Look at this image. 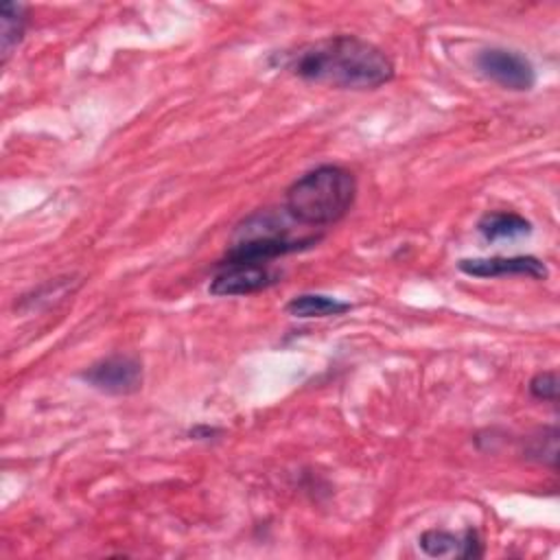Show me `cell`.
I'll return each instance as SVG.
<instances>
[{
	"label": "cell",
	"instance_id": "obj_9",
	"mask_svg": "<svg viewBox=\"0 0 560 560\" xmlns=\"http://www.w3.org/2000/svg\"><path fill=\"white\" fill-rule=\"evenodd\" d=\"M477 232L488 241V243H494V241H512V238H521V236H527L532 234V223L516 214V212H503V210H497V212H486L479 221H477Z\"/></svg>",
	"mask_w": 560,
	"mask_h": 560
},
{
	"label": "cell",
	"instance_id": "obj_2",
	"mask_svg": "<svg viewBox=\"0 0 560 560\" xmlns=\"http://www.w3.org/2000/svg\"><path fill=\"white\" fill-rule=\"evenodd\" d=\"M354 197L357 179L348 168L319 164L287 188L284 210L300 225L326 228L348 214Z\"/></svg>",
	"mask_w": 560,
	"mask_h": 560
},
{
	"label": "cell",
	"instance_id": "obj_8",
	"mask_svg": "<svg viewBox=\"0 0 560 560\" xmlns=\"http://www.w3.org/2000/svg\"><path fill=\"white\" fill-rule=\"evenodd\" d=\"M418 547L431 558H479L483 553L477 529L468 527L462 534L446 529H427L418 538Z\"/></svg>",
	"mask_w": 560,
	"mask_h": 560
},
{
	"label": "cell",
	"instance_id": "obj_4",
	"mask_svg": "<svg viewBox=\"0 0 560 560\" xmlns=\"http://www.w3.org/2000/svg\"><path fill=\"white\" fill-rule=\"evenodd\" d=\"M280 273L265 262H219L208 291L217 298L252 295L273 287Z\"/></svg>",
	"mask_w": 560,
	"mask_h": 560
},
{
	"label": "cell",
	"instance_id": "obj_10",
	"mask_svg": "<svg viewBox=\"0 0 560 560\" xmlns=\"http://www.w3.org/2000/svg\"><path fill=\"white\" fill-rule=\"evenodd\" d=\"M352 308L350 302H343L339 298L332 295H324V293H300L295 298H291L284 306V311L291 317L298 319H311V317H335V315H343Z\"/></svg>",
	"mask_w": 560,
	"mask_h": 560
},
{
	"label": "cell",
	"instance_id": "obj_3",
	"mask_svg": "<svg viewBox=\"0 0 560 560\" xmlns=\"http://www.w3.org/2000/svg\"><path fill=\"white\" fill-rule=\"evenodd\" d=\"M291 219L284 212H276L271 208L258 210L243 219L234 230V241L228 247L225 256L219 262H265L269 260L308 249L319 243L322 236L308 234V236H295L291 232L289 221Z\"/></svg>",
	"mask_w": 560,
	"mask_h": 560
},
{
	"label": "cell",
	"instance_id": "obj_5",
	"mask_svg": "<svg viewBox=\"0 0 560 560\" xmlns=\"http://www.w3.org/2000/svg\"><path fill=\"white\" fill-rule=\"evenodd\" d=\"M479 72L503 90L527 92L536 85V70L532 61L510 48H486L477 55Z\"/></svg>",
	"mask_w": 560,
	"mask_h": 560
},
{
	"label": "cell",
	"instance_id": "obj_11",
	"mask_svg": "<svg viewBox=\"0 0 560 560\" xmlns=\"http://www.w3.org/2000/svg\"><path fill=\"white\" fill-rule=\"evenodd\" d=\"M26 4L4 2L0 9V52L2 63L9 61L13 50L20 46L26 31Z\"/></svg>",
	"mask_w": 560,
	"mask_h": 560
},
{
	"label": "cell",
	"instance_id": "obj_7",
	"mask_svg": "<svg viewBox=\"0 0 560 560\" xmlns=\"http://www.w3.org/2000/svg\"><path fill=\"white\" fill-rule=\"evenodd\" d=\"M457 269L470 278H503L525 276L534 280H547V265L529 254L521 256H488V258H462Z\"/></svg>",
	"mask_w": 560,
	"mask_h": 560
},
{
	"label": "cell",
	"instance_id": "obj_12",
	"mask_svg": "<svg viewBox=\"0 0 560 560\" xmlns=\"http://www.w3.org/2000/svg\"><path fill=\"white\" fill-rule=\"evenodd\" d=\"M525 455L556 468V462H558V429L549 427V429H542L538 435L529 438Z\"/></svg>",
	"mask_w": 560,
	"mask_h": 560
},
{
	"label": "cell",
	"instance_id": "obj_1",
	"mask_svg": "<svg viewBox=\"0 0 560 560\" xmlns=\"http://www.w3.org/2000/svg\"><path fill=\"white\" fill-rule=\"evenodd\" d=\"M278 66L293 77L337 90H376L394 79V63L368 39L328 35L298 46L280 57Z\"/></svg>",
	"mask_w": 560,
	"mask_h": 560
},
{
	"label": "cell",
	"instance_id": "obj_14",
	"mask_svg": "<svg viewBox=\"0 0 560 560\" xmlns=\"http://www.w3.org/2000/svg\"><path fill=\"white\" fill-rule=\"evenodd\" d=\"M217 433H219V429H212V427H195V429L190 431V435H192L195 440H206V438L217 435Z\"/></svg>",
	"mask_w": 560,
	"mask_h": 560
},
{
	"label": "cell",
	"instance_id": "obj_13",
	"mask_svg": "<svg viewBox=\"0 0 560 560\" xmlns=\"http://www.w3.org/2000/svg\"><path fill=\"white\" fill-rule=\"evenodd\" d=\"M529 394L536 400L556 402L558 400V374H556V370L534 374L532 381H529Z\"/></svg>",
	"mask_w": 560,
	"mask_h": 560
},
{
	"label": "cell",
	"instance_id": "obj_6",
	"mask_svg": "<svg viewBox=\"0 0 560 560\" xmlns=\"http://www.w3.org/2000/svg\"><path fill=\"white\" fill-rule=\"evenodd\" d=\"M81 378L103 394L127 396L142 387V363L129 354H109L83 370Z\"/></svg>",
	"mask_w": 560,
	"mask_h": 560
}]
</instances>
